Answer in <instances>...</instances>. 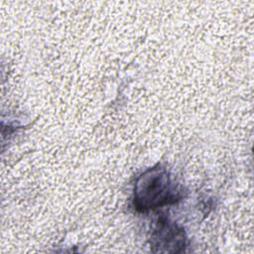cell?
Instances as JSON below:
<instances>
[{
	"label": "cell",
	"mask_w": 254,
	"mask_h": 254,
	"mask_svg": "<svg viewBox=\"0 0 254 254\" xmlns=\"http://www.w3.org/2000/svg\"><path fill=\"white\" fill-rule=\"evenodd\" d=\"M183 188L175 182L170 172L161 166L143 172L136 180L133 190V205L138 211L154 210L180 201Z\"/></svg>",
	"instance_id": "obj_1"
},
{
	"label": "cell",
	"mask_w": 254,
	"mask_h": 254,
	"mask_svg": "<svg viewBox=\"0 0 254 254\" xmlns=\"http://www.w3.org/2000/svg\"><path fill=\"white\" fill-rule=\"evenodd\" d=\"M187 235L183 227L166 216H160L153 224L149 242L155 253H182L186 251Z\"/></svg>",
	"instance_id": "obj_2"
}]
</instances>
